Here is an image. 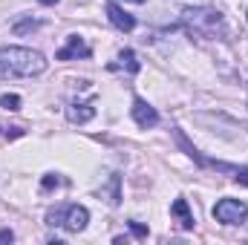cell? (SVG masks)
Masks as SVG:
<instances>
[{
  "label": "cell",
  "instance_id": "cell-12",
  "mask_svg": "<svg viewBox=\"0 0 248 245\" xmlns=\"http://www.w3.org/2000/svg\"><path fill=\"white\" fill-rule=\"evenodd\" d=\"M35 29H41V20H20V23L12 26L15 35H26V32H35Z\"/></svg>",
  "mask_w": 248,
  "mask_h": 245
},
{
  "label": "cell",
  "instance_id": "cell-4",
  "mask_svg": "<svg viewBox=\"0 0 248 245\" xmlns=\"http://www.w3.org/2000/svg\"><path fill=\"white\" fill-rule=\"evenodd\" d=\"M214 216L222 225H243L248 219V205L240 202V199H219L214 205Z\"/></svg>",
  "mask_w": 248,
  "mask_h": 245
},
{
  "label": "cell",
  "instance_id": "cell-11",
  "mask_svg": "<svg viewBox=\"0 0 248 245\" xmlns=\"http://www.w3.org/2000/svg\"><path fill=\"white\" fill-rule=\"evenodd\" d=\"M104 193L110 196V199H107L110 205H119V199H122V196H119V173H113V176H110V187H107V190L101 187V196H104Z\"/></svg>",
  "mask_w": 248,
  "mask_h": 245
},
{
  "label": "cell",
  "instance_id": "cell-16",
  "mask_svg": "<svg viewBox=\"0 0 248 245\" xmlns=\"http://www.w3.org/2000/svg\"><path fill=\"white\" fill-rule=\"evenodd\" d=\"M12 240H15V234H12L9 228H3V231H0V243H12Z\"/></svg>",
  "mask_w": 248,
  "mask_h": 245
},
{
  "label": "cell",
  "instance_id": "cell-2",
  "mask_svg": "<svg viewBox=\"0 0 248 245\" xmlns=\"http://www.w3.org/2000/svg\"><path fill=\"white\" fill-rule=\"evenodd\" d=\"M182 23L196 38H219V35H225V20H222V12H217V9H205V6L202 9H185Z\"/></svg>",
  "mask_w": 248,
  "mask_h": 245
},
{
  "label": "cell",
  "instance_id": "cell-15",
  "mask_svg": "<svg viewBox=\"0 0 248 245\" xmlns=\"http://www.w3.org/2000/svg\"><path fill=\"white\" fill-rule=\"evenodd\" d=\"M130 228H133V234H136V237H147V228H144V225H139V222H130Z\"/></svg>",
  "mask_w": 248,
  "mask_h": 245
},
{
  "label": "cell",
  "instance_id": "cell-14",
  "mask_svg": "<svg viewBox=\"0 0 248 245\" xmlns=\"http://www.w3.org/2000/svg\"><path fill=\"white\" fill-rule=\"evenodd\" d=\"M234 179L240 184H248V168H237V170H234Z\"/></svg>",
  "mask_w": 248,
  "mask_h": 245
},
{
  "label": "cell",
  "instance_id": "cell-8",
  "mask_svg": "<svg viewBox=\"0 0 248 245\" xmlns=\"http://www.w3.org/2000/svg\"><path fill=\"white\" fill-rule=\"evenodd\" d=\"M66 116H69V122H75V124H84V122H90L93 116H95V110L90 107V104H69V110H66Z\"/></svg>",
  "mask_w": 248,
  "mask_h": 245
},
{
  "label": "cell",
  "instance_id": "cell-7",
  "mask_svg": "<svg viewBox=\"0 0 248 245\" xmlns=\"http://www.w3.org/2000/svg\"><path fill=\"white\" fill-rule=\"evenodd\" d=\"M133 119H136L139 127H156V124H159V113H156L144 98H136V101H133Z\"/></svg>",
  "mask_w": 248,
  "mask_h": 245
},
{
  "label": "cell",
  "instance_id": "cell-10",
  "mask_svg": "<svg viewBox=\"0 0 248 245\" xmlns=\"http://www.w3.org/2000/svg\"><path fill=\"white\" fill-rule=\"evenodd\" d=\"M116 66H119V69H127L130 75H136V72L141 69V63L136 61V52H133V49H122V52H119V63H116Z\"/></svg>",
  "mask_w": 248,
  "mask_h": 245
},
{
  "label": "cell",
  "instance_id": "cell-5",
  "mask_svg": "<svg viewBox=\"0 0 248 245\" xmlns=\"http://www.w3.org/2000/svg\"><path fill=\"white\" fill-rule=\"evenodd\" d=\"M58 61H72V58H90V46H87V41L84 38H78V35H69L66 38V46L58 49V55H55Z\"/></svg>",
  "mask_w": 248,
  "mask_h": 245
},
{
  "label": "cell",
  "instance_id": "cell-6",
  "mask_svg": "<svg viewBox=\"0 0 248 245\" xmlns=\"http://www.w3.org/2000/svg\"><path fill=\"white\" fill-rule=\"evenodd\" d=\"M107 17H110V23H113L116 29H122V32H133V29H136V17L127 15L116 0H107Z\"/></svg>",
  "mask_w": 248,
  "mask_h": 245
},
{
  "label": "cell",
  "instance_id": "cell-3",
  "mask_svg": "<svg viewBox=\"0 0 248 245\" xmlns=\"http://www.w3.org/2000/svg\"><path fill=\"white\" fill-rule=\"evenodd\" d=\"M46 222L49 225H58V228H66L69 234H78L87 228L90 222V211L81 208V205H61V208H52L46 214Z\"/></svg>",
  "mask_w": 248,
  "mask_h": 245
},
{
  "label": "cell",
  "instance_id": "cell-1",
  "mask_svg": "<svg viewBox=\"0 0 248 245\" xmlns=\"http://www.w3.org/2000/svg\"><path fill=\"white\" fill-rule=\"evenodd\" d=\"M46 69V58L26 46H3L0 49V81L9 78H32Z\"/></svg>",
  "mask_w": 248,
  "mask_h": 245
},
{
  "label": "cell",
  "instance_id": "cell-18",
  "mask_svg": "<svg viewBox=\"0 0 248 245\" xmlns=\"http://www.w3.org/2000/svg\"><path fill=\"white\" fill-rule=\"evenodd\" d=\"M124 3H144V0H124Z\"/></svg>",
  "mask_w": 248,
  "mask_h": 245
},
{
  "label": "cell",
  "instance_id": "cell-9",
  "mask_svg": "<svg viewBox=\"0 0 248 245\" xmlns=\"http://www.w3.org/2000/svg\"><path fill=\"white\" fill-rule=\"evenodd\" d=\"M170 214L179 219V225H182V228H193V214H190V208H187L185 199H176V202L170 205Z\"/></svg>",
  "mask_w": 248,
  "mask_h": 245
},
{
  "label": "cell",
  "instance_id": "cell-17",
  "mask_svg": "<svg viewBox=\"0 0 248 245\" xmlns=\"http://www.w3.org/2000/svg\"><path fill=\"white\" fill-rule=\"evenodd\" d=\"M38 3H44V6H55L58 0H38Z\"/></svg>",
  "mask_w": 248,
  "mask_h": 245
},
{
  "label": "cell",
  "instance_id": "cell-13",
  "mask_svg": "<svg viewBox=\"0 0 248 245\" xmlns=\"http://www.w3.org/2000/svg\"><path fill=\"white\" fill-rule=\"evenodd\" d=\"M0 107H3V110H12V113L20 110V95H3V98H0Z\"/></svg>",
  "mask_w": 248,
  "mask_h": 245
}]
</instances>
